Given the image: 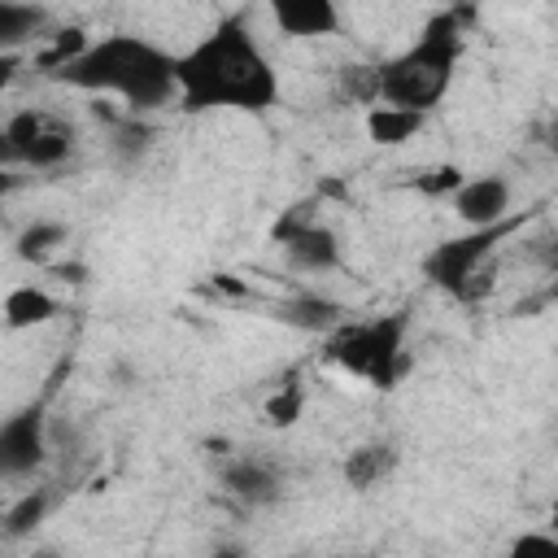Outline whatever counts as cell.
<instances>
[{
	"mask_svg": "<svg viewBox=\"0 0 558 558\" xmlns=\"http://www.w3.org/2000/svg\"><path fill=\"white\" fill-rule=\"evenodd\" d=\"M174 100L187 113H266L279 100V74L244 13L222 17L187 52H174Z\"/></svg>",
	"mask_w": 558,
	"mask_h": 558,
	"instance_id": "obj_1",
	"label": "cell"
},
{
	"mask_svg": "<svg viewBox=\"0 0 558 558\" xmlns=\"http://www.w3.org/2000/svg\"><path fill=\"white\" fill-rule=\"evenodd\" d=\"M65 87L118 96L131 113H153L174 100V52L144 35H105L57 70Z\"/></svg>",
	"mask_w": 558,
	"mask_h": 558,
	"instance_id": "obj_2",
	"label": "cell"
},
{
	"mask_svg": "<svg viewBox=\"0 0 558 558\" xmlns=\"http://www.w3.org/2000/svg\"><path fill=\"white\" fill-rule=\"evenodd\" d=\"M458 61H462V17L453 9L432 13L410 48L371 65V105L427 113L453 87Z\"/></svg>",
	"mask_w": 558,
	"mask_h": 558,
	"instance_id": "obj_3",
	"label": "cell"
},
{
	"mask_svg": "<svg viewBox=\"0 0 558 558\" xmlns=\"http://www.w3.org/2000/svg\"><path fill=\"white\" fill-rule=\"evenodd\" d=\"M405 310L397 314H375V318H340L327 336H323V357L371 384V388H392L401 379V366H405Z\"/></svg>",
	"mask_w": 558,
	"mask_h": 558,
	"instance_id": "obj_4",
	"label": "cell"
},
{
	"mask_svg": "<svg viewBox=\"0 0 558 558\" xmlns=\"http://www.w3.org/2000/svg\"><path fill=\"white\" fill-rule=\"evenodd\" d=\"M519 227H523V218H519V214H506L501 222L466 227L462 235L440 240V244L427 248V257H423V279H427L432 288L458 296V301L480 296V292H484V279H480V275H484L488 257H493L497 244H501L506 235H514Z\"/></svg>",
	"mask_w": 558,
	"mask_h": 558,
	"instance_id": "obj_5",
	"label": "cell"
},
{
	"mask_svg": "<svg viewBox=\"0 0 558 558\" xmlns=\"http://www.w3.org/2000/svg\"><path fill=\"white\" fill-rule=\"evenodd\" d=\"M4 126H9L17 166H31V170H57V166H65L70 153H74V140H78L74 126L61 122L48 109H17Z\"/></svg>",
	"mask_w": 558,
	"mask_h": 558,
	"instance_id": "obj_6",
	"label": "cell"
},
{
	"mask_svg": "<svg viewBox=\"0 0 558 558\" xmlns=\"http://www.w3.org/2000/svg\"><path fill=\"white\" fill-rule=\"evenodd\" d=\"M48 462V410L31 401L0 423V484L26 480Z\"/></svg>",
	"mask_w": 558,
	"mask_h": 558,
	"instance_id": "obj_7",
	"label": "cell"
},
{
	"mask_svg": "<svg viewBox=\"0 0 558 558\" xmlns=\"http://www.w3.org/2000/svg\"><path fill=\"white\" fill-rule=\"evenodd\" d=\"M275 240H279L288 266L301 270V275L340 270V235L327 222H318V218H310L301 209H292V214H283L275 222Z\"/></svg>",
	"mask_w": 558,
	"mask_h": 558,
	"instance_id": "obj_8",
	"label": "cell"
},
{
	"mask_svg": "<svg viewBox=\"0 0 558 558\" xmlns=\"http://www.w3.org/2000/svg\"><path fill=\"white\" fill-rule=\"evenodd\" d=\"M218 484L244 510H262V506H275L283 497V471L270 458H262V453H235V458H227L218 466Z\"/></svg>",
	"mask_w": 558,
	"mask_h": 558,
	"instance_id": "obj_9",
	"label": "cell"
},
{
	"mask_svg": "<svg viewBox=\"0 0 558 558\" xmlns=\"http://www.w3.org/2000/svg\"><path fill=\"white\" fill-rule=\"evenodd\" d=\"M510 183L501 174H475V179H458L449 201H453V214L466 222V227H488V222H501L510 214Z\"/></svg>",
	"mask_w": 558,
	"mask_h": 558,
	"instance_id": "obj_10",
	"label": "cell"
},
{
	"mask_svg": "<svg viewBox=\"0 0 558 558\" xmlns=\"http://www.w3.org/2000/svg\"><path fill=\"white\" fill-rule=\"evenodd\" d=\"M270 318H279L283 327L292 331H310V336H327L340 318H344V305L331 301L327 292H314V288H296L288 296H279L270 305Z\"/></svg>",
	"mask_w": 558,
	"mask_h": 558,
	"instance_id": "obj_11",
	"label": "cell"
},
{
	"mask_svg": "<svg viewBox=\"0 0 558 558\" xmlns=\"http://www.w3.org/2000/svg\"><path fill=\"white\" fill-rule=\"evenodd\" d=\"M270 22L288 39H323L340 31V4L336 0H266Z\"/></svg>",
	"mask_w": 558,
	"mask_h": 558,
	"instance_id": "obj_12",
	"label": "cell"
},
{
	"mask_svg": "<svg viewBox=\"0 0 558 558\" xmlns=\"http://www.w3.org/2000/svg\"><path fill=\"white\" fill-rule=\"evenodd\" d=\"M397 466H401L397 445H388V440H366V445L349 449V458H344V484H349L353 493H371V488L388 484V480L397 475Z\"/></svg>",
	"mask_w": 558,
	"mask_h": 558,
	"instance_id": "obj_13",
	"label": "cell"
},
{
	"mask_svg": "<svg viewBox=\"0 0 558 558\" xmlns=\"http://www.w3.org/2000/svg\"><path fill=\"white\" fill-rule=\"evenodd\" d=\"M0 314H4V327H13V331H31V327L52 323V318L61 314V305H57V296H52L48 288H39V283H17V288L4 292Z\"/></svg>",
	"mask_w": 558,
	"mask_h": 558,
	"instance_id": "obj_14",
	"label": "cell"
},
{
	"mask_svg": "<svg viewBox=\"0 0 558 558\" xmlns=\"http://www.w3.org/2000/svg\"><path fill=\"white\" fill-rule=\"evenodd\" d=\"M48 9L39 0H0V52H22L26 44L44 39Z\"/></svg>",
	"mask_w": 558,
	"mask_h": 558,
	"instance_id": "obj_15",
	"label": "cell"
},
{
	"mask_svg": "<svg viewBox=\"0 0 558 558\" xmlns=\"http://www.w3.org/2000/svg\"><path fill=\"white\" fill-rule=\"evenodd\" d=\"M65 244H70V227H65V222L35 218V222H26V227L17 231L13 253H17V262H26V266H48Z\"/></svg>",
	"mask_w": 558,
	"mask_h": 558,
	"instance_id": "obj_16",
	"label": "cell"
},
{
	"mask_svg": "<svg viewBox=\"0 0 558 558\" xmlns=\"http://www.w3.org/2000/svg\"><path fill=\"white\" fill-rule=\"evenodd\" d=\"M423 118H427V113H414V109L371 105V109H366V135H371V144H379V148H397V144L414 140V135L423 131Z\"/></svg>",
	"mask_w": 558,
	"mask_h": 558,
	"instance_id": "obj_17",
	"label": "cell"
},
{
	"mask_svg": "<svg viewBox=\"0 0 558 558\" xmlns=\"http://www.w3.org/2000/svg\"><path fill=\"white\" fill-rule=\"evenodd\" d=\"M48 510H52V493L48 488H31L13 506L0 510V527H4V536H26V532H35L44 523Z\"/></svg>",
	"mask_w": 558,
	"mask_h": 558,
	"instance_id": "obj_18",
	"label": "cell"
},
{
	"mask_svg": "<svg viewBox=\"0 0 558 558\" xmlns=\"http://www.w3.org/2000/svg\"><path fill=\"white\" fill-rule=\"evenodd\" d=\"M301 405H305V392H301L296 384H288V388H279V392L266 401V418H270L275 427H292V423L301 418Z\"/></svg>",
	"mask_w": 558,
	"mask_h": 558,
	"instance_id": "obj_19",
	"label": "cell"
},
{
	"mask_svg": "<svg viewBox=\"0 0 558 558\" xmlns=\"http://www.w3.org/2000/svg\"><path fill=\"white\" fill-rule=\"evenodd\" d=\"M83 48H87V39H83V31H61V35L52 39V48H48V52L39 57V65H44L48 74H57V70H61L65 61H74V57H78Z\"/></svg>",
	"mask_w": 558,
	"mask_h": 558,
	"instance_id": "obj_20",
	"label": "cell"
},
{
	"mask_svg": "<svg viewBox=\"0 0 558 558\" xmlns=\"http://www.w3.org/2000/svg\"><path fill=\"white\" fill-rule=\"evenodd\" d=\"M148 144H153V126H144V122H126V126H118V148H122L126 157H140Z\"/></svg>",
	"mask_w": 558,
	"mask_h": 558,
	"instance_id": "obj_21",
	"label": "cell"
},
{
	"mask_svg": "<svg viewBox=\"0 0 558 558\" xmlns=\"http://www.w3.org/2000/svg\"><path fill=\"white\" fill-rule=\"evenodd\" d=\"M514 554H558V541L554 536H523V541H514Z\"/></svg>",
	"mask_w": 558,
	"mask_h": 558,
	"instance_id": "obj_22",
	"label": "cell"
},
{
	"mask_svg": "<svg viewBox=\"0 0 558 558\" xmlns=\"http://www.w3.org/2000/svg\"><path fill=\"white\" fill-rule=\"evenodd\" d=\"M17 70H22V52H0V92L17 78Z\"/></svg>",
	"mask_w": 558,
	"mask_h": 558,
	"instance_id": "obj_23",
	"label": "cell"
},
{
	"mask_svg": "<svg viewBox=\"0 0 558 558\" xmlns=\"http://www.w3.org/2000/svg\"><path fill=\"white\" fill-rule=\"evenodd\" d=\"M17 166V153H13V140H9V126L0 122V170H13Z\"/></svg>",
	"mask_w": 558,
	"mask_h": 558,
	"instance_id": "obj_24",
	"label": "cell"
},
{
	"mask_svg": "<svg viewBox=\"0 0 558 558\" xmlns=\"http://www.w3.org/2000/svg\"><path fill=\"white\" fill-rule=\"evenodd\" d=\"M13 183H17V179H13V174H9V170H0V205H4V196H9V192H13Z\"/></svg>",
	"mask_w": 558,
	"mask_h": 558,
	"instance_id": "obj_25",
	"label": "cell"
}]
</instances>
